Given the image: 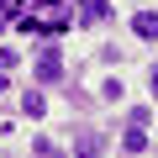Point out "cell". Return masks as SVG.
Instances as JSON below:
<instances>
[{
    "instance_id": "6da1fadb",
    "label": "cell",
    "mask_w": 158,
    "mask_h": 158,
    "mask_svg": "<svg viewBox=\"0 0 158 158\" xmlns=\"http://www.w3.org/2000/svg\"><path fill=\"white\" fill-rule=\"evenodd\" d=\"M32 11H21V32L32 37H58L74 27V6H63V0H27Z\"/></svg>"
},
{
    "instance_id": "7a4b0ae2",
    "label": "cell",
    "mask_w": 158,
    "mask_h": 158,
    "mask_svg": "<svg viewBox=\"0 0 158 158\" xmlns=\"http://www.w3.org/2000/svg\"><path fill=\"white\" fill-rule=\"evenodd\" d=\"M32 79H37V85H58V79H63V58H58L53 48H42L37 63H32Z\"/></svg>"
},
{
    "instance_id": "3957f363",
    "label": "cell",
    "mask_w": 158,
    "mask_h": 158,
    "mask_svg": "<svg viewBox=\"0 0 158 158\" xmlns=\"http://www.w3.org/2000/svg\"><path fill=\"white\" fill-rule=\"evenodd\" d=\"M121 148H127V153H148V148H153V142H148V127L127 121V132H121Z\"/></svg>"
},
{
    "instance_id": "277c9868",
    "label": "cell",
    "mask_w": 158,
    "mask_h": 158,
    "mask_svg": "<svg viewBox=\"0 0 158 158\" xmlns=\"http://www.w3.org/2000/svg\"><path fill=\"white\" fill-rule=\"evenodd\" d=\"M132 32H137L142 42H158V11H137V16H132Z\"/></svg>"
},
{
    "instance_id": "5b68a950",
    "label": "cell",
    "mask_w": 158,
    "mask_h": 158,
    "mask_svg": "<svg viewBox=\"0 0 158 158\" xmlns=\"http://www.w3.org/2000/svg\"><path fill=\"white\" fill-rule=\"evenodd\" d=\"M74 148H79V153H106L100 132H79V137H74Z\"/></svg>"
},
{
    "instance_id": "8992f818",
    "label": "cell",
    "mask_w": 158,
    "mask_h": 158,
    "mask_svg": "<svg viewBox=\"0 0 158 158\" xmlns=\"http://www.w3.org/2000/svg\"><path fill=\"white\" fill-rule=\"evenodd\" d=\"M111 16V6H106V0H85V21L95 27V21H106Z\"/></svg>"
},
{
    "instance_id": "52a82bcc",
    "label": "cell",
    "mask_w": 158,
    "mask_h": 158,
    "mask_svg": "<svg viewBox=\"0 0 158 158\" xmlns=\"http://www.w3.org/2000/svg\"><path fill=\"white\" fill-rule=\"evenodd\" d=\"M42 106H48V100H42L37 90H27V95H21V111H27V116H42Z\"/></svg>"
},
{
    "instance_id": "ba28073f",
    "label": "cell",
    "mask_w": 158,
    "mask_h": 158,
    "mask_svg": "<svg viewBox=\"0 0 158 158\" xmlns=\"http://www.w3.org/2000/svg\"><path fill=\"white\" fill-rule=\"evenodd\" d=\"M21 6L27 0H0V21H21Z\"/></svg>"
},
{
    "instance_id": "9c48e42d",
    "label": "cell",
    "mask_w": 158,
    "mask_h": 158,
    "mask_svg": "<svg viewBox=\"0 0 158 158\" xmlns=\"http://www.w3.org/2000/svg\"><path fill=\"white\" fill-rule=\"evenodd\" d=\"M127 121H137V127H148V121H153V106H132V111H127Z\"/></svg>"
},
{
    "instance_id": "30bf717a",
    "label": "cell",
    "mask_w": 158,
    "mask_h": 158,
    "mask_svg": "<svg viewBox=\"0 0 158 158\" xmlns=\"http://www.w3.org/2000/svg\"><path fill=\"white\" fill-rule=\"evenodd\" d=\"M32 153H42V158H53V153H58V142H53V137H32Z\"/></svg>"
},
{
    "instance_id": "8fae6325",
    "label": "cell",
    "mask_w": 158,
    "mask_h": 158,
    "mask_svg": "<svg viewBox=\"0 0 158 158\" xmlns=\"http://www.w3.org/2000/svg\"><path fill=\"white\" fill-rule=\"evenodd\" d=\"M11 63H16V53H11V48H0V74H6Z\"/></svg>"
},
{
    "instance_id": "7c38bea8",
    "label": "cell",
    "mask_w": 158,
    "mask_h": 158,
    "mask_svg": "<svg viewBox=\"0 0 158 158\" xmlns=\"http://www.w3.org/2000/svg\"><path fill=\"white\" fill-rule=\"evenodd\" d=\"M148 90H153V100H158V69H153V74H148Z\"/></svg>"
},
{
    "instance_id": "4fadbf2b",
    "label": "cell",
    "mask_w": 158,
    "mask_h": 158,
    "mask_svg": "<svg viewBox=\"0 0 158 158\" xmlns=\"http://www.w3.org/2000/svg\"><path fill=\"white\" fill-rule=\"evenodd\" d=\"M0 27H6V21H0Z\"/></svg>"
}]
</instances>
